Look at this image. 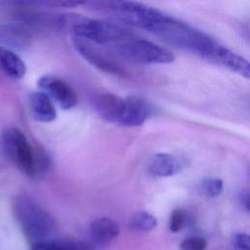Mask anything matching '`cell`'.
<instances>
[{
	"label": "cell",
	"instance_id": "30bf717a",
	"mask_svg": "<svg viewBox=\"0 0 250 250\" xmlns=\"http://www.w3.org/2000/svg\"><path fill=\"white\" fill-rule=\"evenodd\" d=\"M210 62H217L245 78H249V74H250L249 62L243 57L239 56L238 54L232 52L231 50L220 44L218 45L213 55L211 56Z\"/></svg>",
	"mask_w": 250,
	"mask_h": 250
},
{
	"label": "cell",
	"instance_id": "9a60e30c",
	"mask_svg": "<svg viewBox=\"0 0 250 250\" xmlns=\"http://www.w3.org/2000/svg\"><path fill=\"white\" fill-rule=\"evenodd\" d=\"M0 33L3 41L16 47L24 46L28 39V34L26 30L21 26H15V25L4 26L0 30Z\"/></svg>",
	"mask_w": 250,
	"mask_h": 250
},
{
	"label": "cell",
	"instance_id": "7c38bea8",
	"mask_svg": "<svg viewBox=\"0 0 250 250\" xmlns=\"http://www.w3.org/2000/svg\"><path fill=\"white\" fill-rule=\"evenodd\" d=\"M120 228L117 222L107 217H99L94 219L90 224V233L99 245H106L118 236Z\"/></svg>",
	"mask_w": 250,
	"mask_h": 250
},
{
	"label": "cell",
	"instance_id": "2e32d148",
	"mask_svg": "<svg viewBox=\"0 0 250 250\" xmlns=\"http://www.w3.org/2000/svg\"><path fill=\"white\" fill-rule=\"evenodd\" d=\"M200 188L205 195L217 197L224 189V183L219 178H205L201 181Z\"/></svg>",
	"mask_w": 250,
	"mask_h": 250
},
{
	"label": "cell",
	"instance_id": "4fadbf2b",
	"mask_svg": "<svg viewBox=\"0 0 250 250\" xmlns=\"http://www.w3.org/2000/svg\"><path fill=\"white\" fill-rule=\"evenodd\" d=\"M0 69L13 79H21L26 73L24 62L15 52L3 47H0Z\"/></svg>",
	"mask_w": 250,
	"mask_h": 250
},
{
	"label": "cell",
	"instance_id": "7a4b0ae2",
	"mask_svg": "<svg viewBox=\"0 0 250 250\" xmlns=\"http://www.w3.org/2000/svg\"><path fill=\"white\" fill-rule=\"evenodd\" d=\"M93 105L104 120L125 127L140 126L156 112L155 106L140 96L122 98L112 93H102L93 99Z\"/></svg>",
	"mask_w": 250,
	"mask_h": 250
},
{
	"label": "cell",
	"instance_id": "3957f363",
	"mask_svg": "<svg viewBox=\"0 0 250 250\" xmlns=\"http://www.w3.org/2000/svg\"><path fill=\"white\" fill-rule=\"evenodd\" d=\"M13 214L25 237L33 244L48 241L56 229L53 216L32 198L19 195L12 202Z\"/></svg>",
	"mask_w": 250,
	"mask_h": 250
},
{
	"label": "cell",
	"instance_id": "8fae6325",
	"mask_svg": "<svg viewBox=\"0 0 250 250\" xmlns=\"http://www.w3.org/2000/svg\"><path fill=\"white\" fill-rule=\"evenodd\" d=\"M28 106L31 116L39 122H52L57 117V111L52 100L42 91L29 94Z\"/></svg>",
	"mask_w": 250,
	"mask_h": 250
},
{
	"label": "cell",
	"instance_id": "44dd1931",
	"mask_svg": "<svg viewBox=\"0 0 250 250\" xmlns=\"http://www.w3.org/2000/svg\"><path fill=\"white\" fill-rule=\"evenodd\" d=\"M67 250H94L93 246L84 241H64Z\"/></svg>",
	"mask_w": 250,
	"mask_h": 250
},
{
	"label": "cell",
	"instance_id": "8992f818",
	"mask_svg": "<svg viewBox=\"0 0 250 250\" xmlns=\"http://www.w3.org/2000/svg\"><path fill=\"white\" fill-rule=\"evenodd\" d=\"M111 50L120 59L140 64L171 63L175 60L170 50L136 36L111 44Z\"/></svg>",
	"mask_w": 250,
	"mask_h": 250
},
{
	"label": "cell",
	"instance_id": "52a82bcc",
	"mask_svg": "<svg viewBox=\"0 0 250 250\" xmlns=\"http://www.w3.org/2000/svg\"><path fill=\"white\" fill-rule=\"evenodd\" d=\"M72 44L77 53L98 69L122 77L128 75L121 63L105 50L100 48L98 44L77 36H72Z\"/></svg>",
	"mask_w": 250,
	"mask_h": 250
},
{
	"label": "cell",
	"instance_id": "5b68a950",
	"mask_svg": "<svg viewBox=\"0 0 250 250\" xmlns=\"http://www.w3.org/2000/svg\"><path fill=\"white\" fill-rule=\"evenodd\" d=\"M2 143L7 156L24 175L35 177L48 168L49 158L46 153L34 149L20 129H7L3 133Z\"/></svg>",
	"mask_w": 250,
	"mask_h": 250
},
{
	"label": "cell",
	"instance_id": "5bb4252c",
	"mask_svg": "<svg viewBox=\"0 0 250 250\" xmlns=\"http://www.w3.org/2000/svg\"><path fill=\"white\" fill-rule=\"evenodd\" d=\"M157 226L156 218L146 211H140L135 213L128 223V228L132 231L137 232H148L155 229Z\"/></svg>",
	"mask_w": 250,
	"mask_h": 250
},
{
	"label": "cell",
	"instance_id": "6da1fadb",
	"mask_svg": "<svg viewBox=\"0 0 250 250\" xmlns=\"http://www.w3.org/2000/svg\"><path fill=\"white\" fill-rule=\"evenodd\" d=\"M145 29L156 34L171 45L192 52L208 61L219 45L214 38L205 32L164 13Z\"/></svg>",
	"mask_w": 250,
	"mask_h": 250
},
{
	"label": "cell",
	"instance_id": "7402d4cb",
	"mask_svg": "<svg viewBox=\"0 0 250 250\" xmlns=\"http://www.w3.org/2000/svg\"><path fill=\"white\" fill-rule=\"evenodd\" d=\"M240 203L242 207L248 212L249 211V193L247 191L242 192L240 195Z\"/></svg>",
	"mask_w": 250,
	"mask_h": 250
},
{
	"label": "cell",
	"instance_id": "e0dca14e",
	"mask_svg": "<svg viewBox=\"0 0 250 250\" xmlns=\"http://www.w3.org/2000/svg\"><path fill=\"white\" fill-rule=\"evenodd\" d=\"M188 222V215L184 209H175L169 218V229L172 232H179L186 228Z\"/></svg>",
	"mask_w": 250,
	"mask_h": 250
},
{
	"label": "cell",
	"instance_id": "277c9868",
	"mask_svg": "<svg viewBox=\"0 0 250 250\" xmlns=\"http://www.w3.org/2000/svg\"><path fill=\"white\" fill-rule=\"evenodd\" d=\"M64 30L72 36L87 39L96 44H114L134 37V32L121 23L88 19L79 15H64Z\"/></svg>",
	"mask_w": 250,
	"mask_h": 250
},
{
	"label": "cell",
	"instance_id": "ba28073f",
	"mask_svg": "<svg viewBox=\"0 0 250 250\" xmlns=\"http://www.w3.org/2000/svg\"><path fill=\"white\" fill-rule=\"evenodd\" d=\"M37 84L42 92L45 93L52 102L55 101L62 109H70L78 103L74 90L61 78L52 75H44L38 79Z\"/></svg>",
	"mask_w": 250,
	"mask_h": 250
},
{
	"label": "cell",
	"instance_id": "ffe728a7",
	"mask_svg": "<svg viewBox=\"0 0 250 250\" xmlns=\"http://www.w3.org/2000/svg\"><path fill=\"white\" fill-rule=\"evenodd\" d=\"M31 250H67L64 242L44 241L32 245Z\"/></svg>",
	"mask_w": 250,
	"mask_h": 250
},
{
	"label": "cell",
	"instance_id": "d6986e66",
	"mask_svg": "<svg viewBox=\"0 0 250 250\" xmlns=\"http://www.w3.org/2000/svg\"><path fill=\"white\" fill-rule=\"evenodd\" d=\"M232 244L238 250H250V237L247 233H235L232 236Z\"/></svg>",
	"mask_w": 250,
	"mask_h": 250
},
{
	"label": "cell",
	"instance_id": "9c48e42d",
	"mask_svg": "<svg viewBox=\"0 0 250 250\" xmlns=\"http://www.w3.org/2000/svg\"><path fill=\"white\" fill-rule=\"evenodd\" d=\"M185 167L182 158L165 152L152 155L147 163V171L153 177L165 178L180 173Z\"/></svg>",
	"mask_w": 250,
	"mask_h": 250
},
{
	"label": "cell",
	"instance_id": "ac0fdd59",
	"mask_svg": "<svg viewBox=\"0 0 250 250\" xmlns=\"http://www.w3.org/2000/svg\"><path fill=\"white\" fill-rule=\"evenodd\" d=\"M207 241L200 236H193L184 239L180 244L181 250H205Z\"/></svg>",
	"mask_w": 250,
	"mask_h": 250
}]
</instances>
